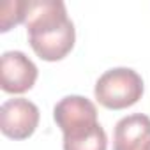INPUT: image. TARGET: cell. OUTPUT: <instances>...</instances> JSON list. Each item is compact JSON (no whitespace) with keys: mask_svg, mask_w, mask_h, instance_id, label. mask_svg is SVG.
<instances>
[{"mask_svg":"<svg viewBox=\"0 0 150 150\" xmlns=\"http://www.w3.org/2000/svg\"><path fill=\"white\" fill-rule=\"evenodd\" d=\"M143 150H150V141H148V143H146V146H145V148H143Z\"/></svg>","mask_w":150,"mask_h":150,"instance_id":"ba28073f","label":"cell"},{"mask_svg":"<svg viewBox=\"0 0 150 150\" xmlns=\"http://www.w3.org/2000/svg\"><path fill=\"white\" fill-rule=\"evenodd\" d=\"M25 25L28 42L42 60H62L74 46L76 30L62 0H28Z\"/></svg>","mask_w":150,"mask_h":150,"instance_id":"6da1fadb","label":"cell"},{"mask_svg":"<svg viewBox=\"0 0 150 150\" xmlns=\"http://www.w3.org/2000/svg\"><path fill=\"white\" fill-rule=\"evenodd\" d=\"M150 141V118L132 113L120 118L115 125L113 150H143Z\"/></svg>","mask_w":150,"mask_h":150,"instance_id":"5b68a950","label":"cell"},{"mask_svg":"<svg viewBox=\"0 0 150 150\" xmlns=\"http://www.w3.org/2000/svg\"><path fill=\"white\" fill-rule=\"evenodd\" d=\"M27 0H9L2 6L0 14V32H7L13 25H18L27 20Z\"/></svg>","mask_w":150,"mask_h":150,"instance_id":"52a82bcc","label":"cell"},{"mask_svg":"<svg viewBox=\"0 0 150 150\" xmlns=\"http://www.w3.org/2000/svg\"><path fill=\"white\" fill-rule=\"evenodd\" d=\"M96 99L108 110H124L136 104L143 96V80L129 67L106 71L94 88Z\"/></svg>","mask_w":150,"mask_h":150,"instance_id":"7a4b0ae2","label":"cell"},{"mask_svg":"<svg viewBox=\"0 0 150 150\" xmlns=\"http://www.w3.org/2000/svg\"><path fill=\"white\" fill-rule=\"evenodd\" d=\"M37 80L35 64L21 51H6L0 58V87L9 94H23Z\"/></svg>","mask_w":150,"mask_h":150,"instance_id":"277c9868","label":"cell"},{"mask_svg":"<svg viewBox=\"0 0 150 150\" xmlns=\"http://www.w3.org/2000/svg\"><path fill=\"white\" fill-rule=\"evenodd\" d=\"M39 124V108L23 97L9 99L0 106V129L13 139H27Z\"/></svg>","mask_w":150,"mask_h":150,"instance_id":"3957f363","label":"cell"},{"mask_svg":"<svg viewBox=\"0 0 150 150\" xmlns=\"http://www.w3.org/2000/svg\"><path fill=\"white\" fill-rule=\"evenodd\" d=\"M53 118L64 132L71 127H76L87 122H96L97 110L96 104L83 96H67L55 104Z\"/></svg>","mask_w":150,"mask_h":150,"instance_id":"8992f818","label":"cell"}]
</instances>
